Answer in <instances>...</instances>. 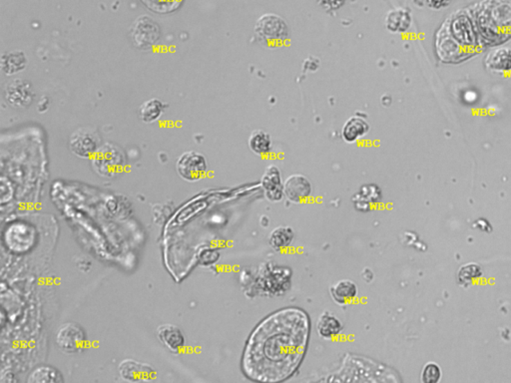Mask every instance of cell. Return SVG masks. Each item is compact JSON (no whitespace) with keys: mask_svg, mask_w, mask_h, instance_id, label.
Masks as SVG:
<instances>
[{"mask_svg":"<svg viewBox=\"0 0 511 383\" xmlns=\"http://www.w3.org/2000/svg\"><path fill=\"white\" fill-rule=\"evenodd\" d=\"M382 199V190L375 184L362 186L359 193L353 197V202L357 211L369 212Z\"/></svg>","mask_w":511,"mask_h":383,"instance_id":"obj_17","label":"cell"},{"mask_svg":"<svg viewBox=\"0 0 511 383\" xmlns=\"http://www.w3.org/2000/svg\"><path fill=\"white\" fill-rule=\"evenodd\" d=\"M422 2L429 8L440 10V9L447 8L452 3V0H422Z\"/></svg>","mask_w":511,"mask_h":383,"instance_id":"obj_30","label":"cell"},{"mask_svg":"<svg viewBox=\"0 0 511 383\" xmlns=\"http://www.w3.org/2000/svg\"><path fill=\"white\" fill-rule=\"evenodd\" d=\"M255 33L257 38L266 46L277 47L288 39L289 27L282 17L269 13L257 20Z\"/></svg>","mask_w":511,"mask_h":383,"instance_id":"obj_4","label":"cell"},{"mask_svg":"<svg viewBox=\"0 0 511 383\" xmlns=\"http://www.w3.org/2000/svg\"><path fill=\"white\" fill-rule=\"evenodd\" d=\"M119 373L124 380L132 382H152L156 378L155 369L149 364L133 359H125L119 366Z\"/></svg>","mask_w":511,"mask_h":383,"instance_id":"obj_11","label":"cell"},{"mask_svg":"<svg viewBox=\"0 0 511 383\" xmlns=\"http://www.w3.org/2000/svg\"><path fill=\"white\" fill-rule=\"evenodd\" d=\"M178 174L188 182H197L203 179L208 171L206 158L201 153H184L179 157L176 164Z\"/></svg>","mask_w":511,"mask_h":383,"instance_id":"obj_6","label":"cell"},{"mask_svg":"<svg viewBox=\"0 0 511 383\" xmlns=\"http://www.w3.org/2000/svg\"><path fill=\"white\" fill-rule=\"evenodd\" d=\"M308 337L310 321L300 308H284L270 315L248 340L243 371L253 382H285L304 359Z\"/></svg>","mask_w":511,"mask_h":383,"instance_id":"obj_1","label":"cell"},{"mask_svg":"<svg viewBox=\"0 0 511 383\" xmlns=\"http://www.w3.org/2000/svg\"><path fill=\"white\" fill-rule=\"evenodd\" d=\"M56 342L64 353H80L86 346V335L78 324L67 322V324H62L58 330L57 335H56Z\"/></svg>","mask_w":511,"mask_h":383,"instance_id":"obj_8","label":"cell"},{"mask_svg":"<svg viewBox=\"0 0 511 383\" xmlns=\"http://www.w3.org/2000/svg\"><path fill=\"white\" fill-rule=\"evenodd\" d=\"M148 10L157 15H170L181 8L184 0H140Z\"/></svg>","mask_w":511,"mask_h":383,"instance_id":"obj_26","label":"cell"},{"mask_svg":"<svg viewBox=\"0 0 511 383\" xmlns=\"http://www.w3.org/2000/svg\"><path fill=\"white\" fill-rule=\"evenodd\" d=\"M261 186L266 198L272 203L280 202L284 196V182L280 169L276 165H270L266 168L261 179Z\"/></svg>","mask_w":511,"mask_h":383,"instance_id":"obj_10","label":"cell"},{"mask_svg":"<svg viewBox=\"0 0 511 383\" xmlns=\"http://www.w3.org/2000/svg\"><path fill=\"white\" fill-rule=\"evenodd\" d=\"M485 65L488 71L495 74H508L511 72V48L499 47L486 55Z\"/></svg>","mask_w":511,"mask_h":383,"instance_id":"obj_14","label":"cell"},{"mask_svg":"<svg viewBox=\"0 0 511 383\" xmlns=\"http://www.w3.org/2000/svg\"><path fill=\"white\" fill-rule=\"evenodd\" d=\"M219 256V253L216 250L210 249V247H203V249L200 250L197 258L200 265H210L218 261Z\"/></svg>","mask_w":511,"mask_h":383,"instance_id":"obj_29","label":"cell"},{"mask_svg":"<svg viewBox=\"0 0 511 383\" xmlns=\"http://www.w3.org/2000/svg\"><path fill=\"white\" fill-rule=\"evenodd\" d=\"M483 272L481 267L476 265H467L461 270L458 274L459 281L463 283H470L474 279L481 278Z\"/></svg>","mask_w":511,"mask_h":383,"instance_id":"obj_28","label":"cell"},{"mask_svg":"<svg viewBox=\"0 0 511 383\" xmlns=\"http://www.w3.org/2000/svg\"><path fill=\"white\" fill-rule=\"evenodd\" d=\"M99 139L91 130L80 129L71 135V149L74 154L81 158H89L97 151Z\"/></svg>","mask_w":511,"mask_h":383,"instance_id":"obj_12","label":"cell"},{"mask_svg":"<svg viewBox=\"0 0 511 383\" xmlns=\"http://www.w3.org/2000/svg\"><path fill=\"white\" fill-rule=\"evenodd\" d=\"M6 98L13 107L26 108L32 102L35 92L28 82L17 79L6 87Z\"/></svg>","mask_w":511,"mask_h":383,"instance_id":"obj_13","label":"cell"},{"mask_svg":"<svg viewBox=\"0 0 511 383\" xmlns=\"http://www.w3.org/2000/svg\"><path fill=\"white\" fill-rule=\"evenodd\" d=\"M449 26L438 31L436 38L438 53L445 62H456L472 53L477 46L476 33L467 15H456Z\"/></svg>","mask_w":511,"mask_h":383,"instance_id":"obj_2","label":"cell"},{"mask_svg":"<svg viewBox=\"0 0 511 383\" xmlns=\"http://www.w3.org/2000/svg\"><path fill=\"white\" fill-rule=\"evenodd\" d=\"M35 236L32 227L26 223H15L6 230L4 241L15 253H26L35 245Z\"/></svg>","mask_w":511,"mask_h":383,"instance_id":"obj_7","label":"cell"},{"mask_svg":"<svg viewBox=\"0 0 511 383\" xmlns=\"http://www.w3.org/2000/svg\"><path fill=\"white\" fill-rule=\"evenodd\" d=\"M27 65L26 55L20 51H12L4 54L1 58L2 71L6 75H15L26 69Z\"/></svg>","mask_w":511,"mask_h":383,"instance_id":"obj_24","label":"cell"},{"mask_svg":"<svg viewBox=\"0 0 511 383\" xmlns=\"http://www.w3.org/2000/svg\"><path fill=\"white\" fill-rule=\"evenodd\" d=\"M158 339L164 346L172 353H179L185 346V337L178 326L166 324L160 326L157 330Z\"/></svg>","mask_w":511,"mask_h":383,"instance_id":"obj_15","label":"cell"},{"mask_svg":"<svg viewBox=\"0 0 511 383\" xmlns=\"http://www.w3.org/2000/svg\"><path fill=\"white\" fill-rule=\"evenodd\" d=\"M248 144H249L250 150L258 156H266L269 154L273 146L271 136L264 130L254 131L250 136Z\"/></svg>","mask_w":511,"mask_h":383,"instance_id":"obj_23","label":"cell"},{"mask_svg":"<svg viewBox=\"0 0 511 383\" xmlns=\"http://www.w3.org/2000/svg\"><path fill=\"white\" fill-rule=\"evenodd\" d=\"M295 232L291 227L281 226L275 227L269 236L271 247L277 251H283L291 247L294 242Z\"/></svg>","mask_w":511,"mask_h":383,"instance_id":"obj_22","label":"cell"},{"mask_svg":"<svg viewBox=\"0 0 511 383\" xmlns=\"http://www.w3.org/2000/svg\"><path fill=\"white\" fill-rule=\"evenodd\" d=\"M64 378L62 373L53 366H42L36 367L29 375V383H62Z\"/></svg>","mask_w":511,"mask_h":383,"instance_id":"obj_25","label":"cell"},{"mask_svg":"<svg viewBox=\"0 0 511 383\" xmlns=\"http://www.w3.org/2000/svg\"><path fill=\"white\" fill-rule=\"evenodd\" d=\"M370 130V125L366 119L360 116H353L344 123L342 129V136L346 143H355L357 140L366 136Z\"/></svg>","mask_w":511,"mask_h":383,"instance_id":"obj_20","label":"cell"},{"mask_svg":"<svg viewBox=\"0 0 511 383\" xmlns=\"http://www.w3.org/2000/svg\"><path fill=\"white\" fill-rule=\"evenodd\" d=\"M476 26L485 38L495 33L510 36L511 0H483L476 11Z\"/></svg>","mask_w":511,"mask_h":383,"instance_id":"obj_3","label":"cell"},{"mask_svg":"<svg viewBox=\"0 0 511 383\" xmlns=\"http://www.w3.org/2000/svg\"><path fill=\"white\" fill-rule=\"evenodd\" d=\"M161 29L157 22L147 17H139L133 24L131 37L135 47L142 50L151 49L159 41Z\"/></svg>","mask_w":511,"mask_h":383,"instance_id":"obj_5","label":"cell"},{"mask_svg":"<svg viewBox=\"0 0 511 383\" xmlns=\"http://www.w3.org/2000/svg\"><path fill=\"white\" fill-rule=\"evenodd\" d=\"M413 24L411 12L405 8H396L389 11L386 17V27L393 33H405Z\"/></svg>","mask_w":511,"mask_h":383,"instance_id":"obj_19","label":"cell"},{"mask_svg":"<svg viewBox=\"0 0 511 383\" xmlns=\"http://www.w3.org/2000/svg\"><path fill=\"white\" fill-rule=\"evenodd\" d=\"M343 324L339 317L330 312H324L317 321V331L322 339H334L343 331Z\"/></svg>","mask_w":511,"mask_h":383,"instance_id":"obj_18","label":"cell"},{"mask_svg":"<svg viewBox=\"0 0 511 383\" xmlns=\"http://www.w3.org/2000/svg\"><path fill=\"white\" fill-rule=\"evenodd\" d=\"M331 297L337 305L346 306L352 303L357 295L359 288L355 281L351 279H342L333 285L330 288Z\"/></svg>","mask_w":511,"mask_h":383,"instance_id":"obj_16","label":"cell"},{"mask_svg":"<svg viewBox=\"0 0 511 383\" xmlns=\"http://www.w3.org/2000/svg\"><path fill=\"white\" fill-rule=\"evenodd\" d=\"M312 183L306 176L291 175L284 182L285 197L295 204L306 202L312 195Z\"/></svg>","mask_w":511,"mask_h":383,"instance_id":"obj_9","label":"cell"},{"mask_svg":"<svg viewBox=\"0 0 511 383\" xmlns=\"http://www.w3.org/2000/svg\"><path fill=\"white\" fill-rule=\"evenodd\" d=\"M441 378V369L434 362H429L423 366L422 371V382L425 383H436Z\"/></svg>","mask_w":511,"mask_h":383,"instance_id":"obj_27","label":"cell"},{"mask_svg":"<svg viewBox=\"0 0 511 383\" xmlns=\"http://www.w3.org/2000/svg\"><path fill=\"white\" fill-rule=\"evenodd\" d=\"M326 9H337L343 6L346 0H317Z\"/></svg>","mask_w":511,"mask_h":383,"instance_id":"obj_31","label":"cell"},{"mask_svg":"<svg viewBox=\"0 0 511 383\" xmlns=\"http://www.w3.org/2000/svg\"><path fill=\"white\" fill-rule=\"evenodd\" d=\"M167 105L157 98L149 99L144 102L139 109V117L142 122L151 124L157 122L164 114Z\"/></svg>","mask_w":511,"mask_h":383,"instance_id":"obj_21","label":"cell"}]
</instances>
